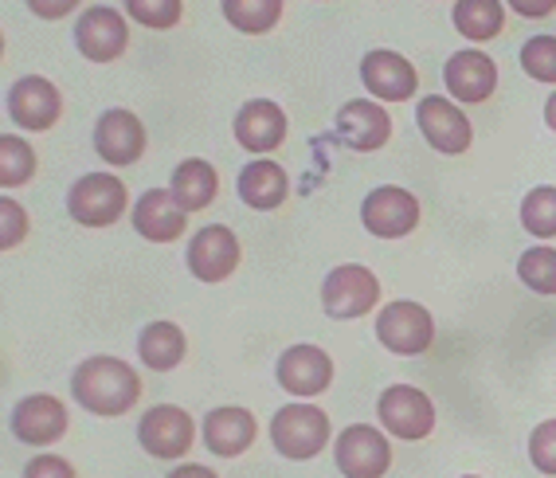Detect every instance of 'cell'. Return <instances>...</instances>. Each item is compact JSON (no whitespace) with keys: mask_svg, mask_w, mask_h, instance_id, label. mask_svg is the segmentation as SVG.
Returning <instances> with one entry per match:
<instances>
[{"mask_svg":"<svg viewBox=\"0 0 556 478\" xmlns=\"http://www.w3.org/2000/svg\"><path fill=\"white\" fill-rule=\"evenodd\" d=\"M71 397L94 416H126L141 400V377L118 357H87L71 377Z\"/></svg>","mask_w":556,"mask_h":478,"instance_id":"6da1fadb","label":"cell"},{"mask_svg":"<svg viewBox=\"0 0 556 478\" xmlns=\"http://www.w3.org/2000/svg\"><path fill=\"white\" fill-rule=\"evenodd\" d=\"M270 443L282 458L306 463L329 443V416L318 404H287L270 419Z\"/></svg>","mask_w":556,"mask_h":478,"instance_id":"7a4b0ae2","label":"cell"},{"mask_svg":"<svg viewBox=\"0 0 556 478\" xmlns=\"http://www.w3.org/2000/svg\"><path fill=\"white\" fill-rule=\"evenodd\" d=\"M126 209H129L126 185L118 177H110V173H87L67 192V212L83 228H110V224H118Z\"/></svg>","mask_w":556,"mask_h":478,"instance_id":"3957f363","label":"cell"},{"mask_svg":"<svg viewBox=\"0 0 556 478\" xmlns=\"http://www.w3.org/2000/svg\"><path fill=\"white\" fill-rule=\"evenodd\" d=\"M377 338L396 357H419L435 345V322L419 302H388L377 314Z\"/></svg>","mask_w":556,"mask_h":478,"instance_id":"277c9868","label":"cell"},{"mask_svg":"<svg viewBox=\"0 0 556 478\" xmlns=\"http://www.w3.org/2000/svg\"><path fill=\"white\" fill-rule=\"evenodd\" d=\"M377 302H380V279L368 267H361V263L333 267L326 275V282H321V310L338 322L365 318Z\"/></svg>","mask_w":556,"mask_h":478,"instance_id":"5b68a950","label":"cell"},{"mask_svg":"<svg viewBox=\"0 0 556 478\" xmlns=\"http://www.w3.org/2000/svg\"><path fill=\"white\" fill-rule=\"evenodd\" d=\"M377 416L396 439H428L435 431V404L416 385H392L380 392Z\"/></svg>","mask_w":556,"mask_h":478,"instance_id":"8992f818","label":"cell"},{"mask_svg":"<svg viewBox=\"0 0 556 478\" xmlns=\"http://www.w3.org/2000/svg\"><path fill=\"white\" fill-rule=\"evenodd\" d=\"M416 126H419V134L428 138L431 150L447 153V158L467 153L470 141H475V126H470V118L451 99H443V95H424V99H419Z\"/></svg>","mask_w":556,"mask_h":478,"instance_id":"52a82bcc","label":"cell"},{"mask_svg":"<svg viewBox=\"0 0 556 478\" xmlns=\"http://www.w3.org/2000/svg\"><path fill=\"white\" fill-rule=\"evenodd\" d=\"M197 439V424L177 404H153L138 424V443L153 458H185Z\"/></svg>","mask_w":556,"mask_h":478,"instance_id":"ba28073f","label":"cell"},{"mask_svg":"<svg viewBox=\"0 0 556 478\" xmlns=\"http://www.w3.org/2000/svg\"><path fill=\"white\" fill-rule=\"evenodd\" d=\"M333 463L345 478H384L392 467V448H388L384 431L353 424L333 443Z\"/></svg>","mask_w":556,"mask_h":478,"instance_id":"9c48e42d","label":"cell"},{"mask_svg":"<svg viewBox=\"0 0 556 478\" xmlns=\"http://www.w3.org/2000/svg\"><path fill=\"white\" fill-rule=\"evenodd\" d=\"M365 228L380 239H404L419 228V200L400 185H380L361 204Z\"/></svg>","mask_w":556,"mask_h":478,"instance_id":"30bf717a","label":"cell"},{"mask_svg":"<svg viewBox=\"0 0 556 478\" xmlns=\"http://www.w3.org/2000/svg\"><path fill=\"white\" fill-rule=\"evenodd\" d=\"M63 114V99L55 83H48L43 75H24V79L12 83L9 90V118L21 126V130H51Z\"/></svg>","mask_w":556,"mask_h":478,"instance_id":"8fae6325","label":"cell"},{"mask_svg":"<svg viewBox=\"0 0 556 478\" xmlns=\"http://www.w3.org/2000/svg\"><path fill=\"white\" fill-rule=\"evenodd\" d=\"M75 48L90 63H114L129 48V24L122 21V12L106 9V4H94L75 24Z\"/></svg>","mask_w":556,"mask_h":478,"instance_id":"7c38bea8","label":"cell"},{"mask_svg":"<svg viewBox=\"0 0 556 478\" xmlns=\"http://www.w3.org/2000/svg\"><path fill=\"white\" fill-rule=\"evenodd\" d=\"M94 153L114 169H126L146 153V126L138 114L114 106L94 122Z\"/></svg>","mask_w":556,"mask_h":478,"instance_id":"4fadbf2b","label":"cell"},{"mask_svg":"<svg viewBox=\"0 0 556 478\" xmlns=\"http://www.w3.org/2000/svg\"><path fill=\"white\" fill-rule=\"evenodd\" d=\"M361 83L368 87L372 99H384V102H407L416 99L419 90V75L412 67V60H404L400 51H388V48L368 51L365 60H361Z\"/></svg>","mask_w":556,"mask_h":478,"instance_id":"5bb4252c","label":"cell"},{"mask_svg":"<svg viewBox=\"0 0 556 478\" xmlns=\"http://www.w3.org/2000/svg\"><path fill=\"white\" fill-rule=\"evenodd\" d=\"M12 436L31 448H48L55 439L67 436V408L60 400L48 397V392H36V397H24L9 416Z\"/></svg>","mask_w":556,"mask_h":478,"instance_id":"9a60e30c","label":"cell"},{"mask_svg":"<svg viewBox=\"0 0 556 478\" xmlns=\"http://www.w3.org/2000/svg\"><path fill=\"white\" fill-rule=\"evenodd\" d=\"M275 377L290 397H321L329 389V380H333V361L318 345H290L278 357Z\"/></svg>","mask_w":556,"mask_h":478,"instance_id":"2e32d148","label":"cell"},{"mask_svg":"<svg viewBox=\"0 0 556 478\" xmlns=\"http://www.w3.org/2000/svg\"><path fill=\"white\" fill-rule=\"evenodd\" d=\"M443 83L455 95V102H467V106H478L486 102L497 90V63L490 60L486 51H455L447 63H443Z\"/></svg>","mask_w":556,"mask_h":478,"instance_id":"e0dca14e","label":"cell"},{"mask_svg":"<svg viewBox=\"0 0 556 478\" xmlns=\"http://www.w3.org/2000/svg\"><path fill=\"white\" fill-rule=\"evenodd\" d=\"M239 267V239L224 224L200 228L189 243V271L200 282H224Z\"/></svg>","mask_w":556,"mask_h":478,"instance_id":"ac0fdd59","label":"cell"},{"mask_svg":"<svg viewBox=\"0 0 556 478\" xmlns=\"http://www.w3.org/2000/svg\"><path fill=\"white\" fill-rule=\"evenodd\" d=\"M338 138L357 153L380 150L392 138V114L380 102H368V99L345 102L338 110Z\"/></svg>","mask_w":556,"mask_h":478,"instance_id":"d6986e66","label":"cell"},{"mask_svg":"<svg viewBox=\"0 0 556 478\" xmlns=\"http://www.w3.org/2000/svg\"><path fill=\"white\" fill-rule=\"evenodd\" d=\"M231 130H236V141L248 153H270L287 138V114L270 99H251L239 106Z\"/></svg>","mask_w":556,"mask_h":478,"instance_id":"ffe728a7","label":"cell"},{"mask_svg":"<svg viewBox=\"0 0 556 478\" xmlns=\"http://www.w3.org/2000/svg\"><path fill=\"white\" fill-rule=\"evenodd\" d=\"M185 224H189V212L180 209L169 189L141 192V200L134 204V228L150 243H173L185 236Z\"/></svg>","mask_w":556,"mask_h":478,"instance_id":"44dd1931","label":"cell"},{"mask_svg":"<svg viewBox=\"0 0 556 478\" xmlns=\"http://www.w3.org/2000/svg\"><path fill=\"white\" fill-rule=\"evenodd\" d=\"M255 436H258V424L248 408L228 404V408H216L204 416V448L219 458L243 455L255 443Z\"/></svg>","mask_w":556,"mask_h":478,"instance_id":"7402d4cb","label":"cell"},{"mask_svg":"<svg viewBox=\"0 0 556 478\" xmlns=\"http://www.w3.org/2000/svg\"><path fill=\"white\" fill-rule=\"evenodd\" d=\"M239 200L248 204V209L255 212H275L282 200L290 197V177L282 165H275V161L258 158L251 161V165H243L239 169Z\"/></svg>","mask_w":556,"mask_h":478,"instance_id":"603a6c76","label":"cell"},{"mask_svg":"<svg viewBox=\"0 0 556 478\" xmlns=\"http://www.w3.org/2000/svg\"><path fill=\"white\" fill-rule=\"evenodd\" d=\"M185 349H189V341H185V329L177 322H150L138 338L141 365H150L153 373L177 369L180 361H185Z\"/></svg>","mask_w":556,"mask_h":478,"instance_id":"cb8c5ba5","label":"cell"},{"mask_svg":"<svg viewBox=\"0 0 556 478\" xmlns=\"http://www.w3.org/2000/svg\"><path fill=\"white\" fill-rule=\"evenodd\" d=\"M169 192L177 197V204L185 212H200V209H208L212 200H216L219 177L204 158H189V161H180L177 169H173Z\"/></svg>","mask_w":556,"mask_h":478,"instance_id":"d4e9b609","label":"cell"},{"mask_svg":"<svg viewBox=\"0 0 556 478\" xmlns=\"http://www.w3.org/2000/svg\"><path fill=\"white\" fill-rule=\"evenodd\" d=\"M451 21H455L458 36H467L470 43H486L497 40L506 28V9H502V0H458Z\"/></svg>","mask_w":556,"mask_h":478,"instance_id":"484cf974","label":"cell"},{"mask_svg":"<svg viewBox=\"0 0 556 478\" xmlns=\"http://www.w3.org/2000/svg\"><path fill=\"white\" fill-rule=\"evenodd\" d=\"M224 21L243 36H263L282 21V0H219Z\"/></svg>","mask_w":556,"mask_h":478,"instance_id":"4316f807","label":"cell"},{"mask_svg":"<svg viewBox=\"0 0 556 478\" xmlns=\"http://www.w3.org/2000/svg\"><path fill=\"white\" fill-rule=\"evenodd\" d=\"M36 177V153L24 138L16 134H4L0 138V185L4 189H21Z\"/></svg>","mask_w":556,"mask_h":478,"instance_id":"83f0119b","label":"cell"},{"mask_svg":"<svg viewBox=\"0 0 556 478\" xmlns=\"http://www.w3.org/2000/svg\"><path fill=\"white\" fill-rule=\"evenodd\" d=\"M521 228L536 239L556 236V189L553 185H536L521 200Z\"/></svg>","mask_w":556,"mask_h":478,"instance_id":"f1b7e54d","label":"cell"},{"mask_svg":"<svg viewBox=\"0 0 556 478\" xmlns=\"http://www.w3.org/2000/svg\"><path fill=\"white\" fill-rule=\"evenodd\" d=\"M517 279L526 282L533 294H556V248L536 243V248L521 251V260H517Z\"/></svg>","mask_w":556,"mask_h":478,"instance_id":"f546056e","label":"cell"},{"mask_svg":"<svg viewBox=\"0 0 556 478\" xmlns=\"http://www.w3.org/2000/svg\"><path fill=\"white\" fill-rule=\"evenodd\" d=\"M521 71L536 83H553L556 87V36H533L521 48Z\"/></svg>","mask_w":556,"mask_h":478,"instance_id":"4dcf8cb0","label":"cell"},{"mask_svg":"<svg viewBox=\"0 0 556 478\" xmlns=\"http://www.w3.org/2000/svg\"><path fill=\"white\" fill-rule=\"evenodd\" d=\"M129 12V21H138L141 28L165 32L180 24V0H122Z\"/></svg>","mask_w":556,"mask_h":478,"instance_id":"1f68e13d","label":"cell"},{"mask_svg":"<svg viewBox=\"0 0 556 478\" xmlns=\"http://www.w3.org/2000/svg\"><path fill=\"white\" fill-rule=\"evenodd\" d=\"M529 458L541 475H556V419L536 424L533 436H529Z\"/></svg>","mask_w":556,"mask_h":478,"instance_id":"d6a6232c","label":"cell"},{"mask_svg":"<svg viewBox=\"0 0 556 478\" xmlns=\"http://www.w3.org/2000/svg\"><path fill=\"white\" fill-rule=\"evenodd\" d=\"M24 236H28V216H24V209L16 200L4 197L0 200V248L12 251Z\"/></svg>","mask_w":556,"mask_h":478,"instance_id":"836d02e7","label":"cell"},{"mask_svg":"<svg viewBox=\"0 0 556 478\" xmlns=\"http://www.w3.org/2000/svg\"><path fill=\"white\" fill-rule=\"evenodd\" d=\"M24 478H79V475H75V467H71L67 458H60V455H36V458H28Z\"/></svg>","mask_w":556,"mask_h":478,"instance_id":"e575fe53","label":"cell"},{"mask_svg":"<svg viewBox=\"0 0 556 478\" xmlns=\"http://www.w3.org/2000/svg\"><path fill=\"white\" fill-rule=\"evenodd\" d=\"M40 21H63L71 12L79 9V0H24Z\"/></svg>","mask_w":556,"mask_h":478,"instance_id":"d590c367","label":"cell"},{"mask_svg":"<svg viewBox=\"0 0 556 478\" xmlns=\"http://www.w3.org/2000/svg\"><path fill=\"white\" fill-rule=\"evenodd\" d=\"M506 4L517 16H526V21H541V16H553L556 12V0H506Z\"/></svg>","mask_w":556,"mask_h":478,"instance_id":"8d00e7d4","label":"cell"},{"mask_svg":"<svg viewBox=\"0 0 556 478\" xmlns=\"http://www.w3.org/2000/svg\"><path fill=\"white\" fill-rule=\"evenodd\" d=\"M169 478H219V475L208 467H200V463H180V467H173Z\"/></svg>","mask_w":556,"mask_h":478,"instance_id":"74e56055","label":"cell"},{"mask_svg":"<svg viewBox=\"0 0 556 478\" xmlns=\"http://www.w3.org/2000/svg\"><path fill=\"white\" fill-rule=\"evenodd\" d=\"M545 122H548V130L556 134V90L548 95V102H545Z\"/></svg>","mask_w":556,"mask_h":478,"instance_id":"f35d334b","label":"cell"},{"mask_svg":"<svg viewBox=\"0 0 556 478\" xmlns=\"http://www.w3.org/2000/svg\"><path fill=\"white\" fill-rule=\"evenodd\" d=\"M463 478H478V475H463Z\"/></svg>","mask_w":556,"mask_h":478,"instance_id":"ab89813d","label":"cell"}]
</instances>
